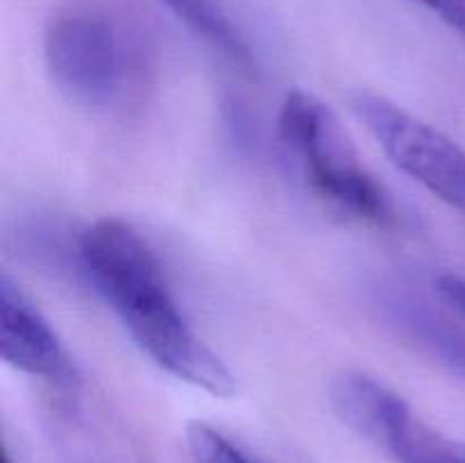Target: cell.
I'll return each instance as SVG.
<instances>
[{
    "label": "cell",
    "instance_id": "cell-9",
    "mask_svg": "<svg viewBox=\"0 0 465 463\" xmlns=\"http://www.w3.org/2000/svg\"><path fill=\"white\" fill-rule=\"evenodd\" d=\"M186 448L193 463H259L230 436L200 420L186 427Z\"/></svg>",
    "mask_w": 465,
    "mask_h": 463
},
{
    "label": "cell",
    "instance_id": "cell-5",
    "mask_svg": "<svg viewBox=\"0 0 465 463\" xmlns=\"http://www.w3.org/2000/svg\"><path fill=\"white\" fill-rule=\"evenodd\" d=\"M352 112L398 171L465 213V150L457 141L384 95L359 91Z\"/></svg>",
    "mask_w": 465,
    "mask_h": 463
},
{
    "label": "cell",
    "instance_id": "cell-7",
    "mask_svg": "<svg viewBox=\"0 0 465 463\" xmlns=\"http://www.w3.org/2000/svg\"><path fill=\"white\" fill-rule=\"evenodd\" d=\"M386 307L402 330L416 336L445 366L465 377V330L431 311L422 300L409 295H391L386 298Z\"/></svg>",
    "mask_w": 465,
    "mask_h": 463
},
{
    "label": "cell",
    "instance_id": "cell-11",
    "mask_svg": "<svg viewBox=\"0 0 465 463\" xmlns=\"http://www.w3.org/2000/svg\"><path fill=\"white\" fill-rule=\"evenodd\" d=\"M465 34V0H413Z\"/></svg>",
    "mask_w": 465,
    "mask_h": 463
},
{
    "label": "cell",
    "instance_id": "cell-3",
    "mask_svg": "<svg viewBox=\"0 0 465 463\" xmlns=\"http://www.w3.org/2000/svg\"><path fill=\"white\" fill-rule=\"evenodd\" d=\"M50 80L71 103L107 109L123 94L127 45L121 27L98 9H68L50 21L44 39Z\"/></svg>",
    "mask_w": 465,
    "mask_h": 463
},
{
    "label": "cell",
    "instance_id": "cell-10",
    "mask_svg": "<svg viewBox=\"0 0 465 463\" xmlns=\"http://www.w3.org/2000/svg\"><path fill=\"white\" fill-rule=\"evenodd\" d=\"M436 291H439L440 300L465 320V277L454 275V272H443L436 280Z\"/></svg>",
    "mask_w": 465,
    "mask_h": 463
},
{
    "label": "cell",
    "instance_id": "cell-4",
    "mask_svg": "<svg viewBox=\"0 0 465 463\" xmlns=\"http://www.w3.org/2000/svg\"><path fill=\"white\" fill-rule=\"evenodd\" d=\"M341 420L393 463H465V440L450 438L416 416L407 399L366 372L348 370L331 384Z\"/></svg>",
    "mask_w": 465,
    "mask_h": 463
},
{
    "label": "cell",
    "instance_id": "cell-12",
    "mask_svg": "<svg viewBox=\"0 0 465 463\" xmlns=\"http://www.w3.org/2000/svg\"><path fill=\"white\" fill-rule=\"evenodd\" d=\"M3 463H12V457H9L7 449H5V454H3Z\"/></svg>",
    "mask_w": 465,
    "mask_h": 463
},
{
    "label": "cell",
    "instance_id": "cell-8",
    "mask_svg": "<svg viewBox=\"0 0 465 463\" xmlns=\"http://www.w3.org/2000/svg\"><path fill=\"white\" fill-rule=\"evenodd\" d=\"M193 34L239 66H252V53L221 0H159Z\"/></svg>",
    "mask_w": 465,
    "mask_h": 463
},
{
    "label": "cell",
    "instance_id": "cell-2",
    "mask_svg": "<svg viewBox=\"0 0 465 463\" xmlns=\"http://www.w3.org/2000/svg\"><path fill=\"white\" fill-rule=\"evenodd\" d=\"M277 134L318 198L359 221L386 222L393 216L384 186L368 172L339 118L316 95L291 91L282 103Z\"/></svg>",
    "mask_w": 465,
    "mask_h": 463
},
{
    "label": "cell",
    "instance_id": "cell-1",
    "mask_svg": "<svg viewBox=\"0 0 465 463\" xmlns=\"http://www.w3.org/2000/svg\"><path fill=\"white\" fill-rule=\"evenodd\" d=\"M82 271L141 352L175 379L216 398L234 393L227 363L182 313L153 245L123 218H100L80 236Z\"/></svg>",
    "mask_w": 465,
    "mask_h": 463
},
{
    "label": "cell",
    "instance_id": "cell-6",
    "mask_svg": "<svg viewBox=\"0 0 465 463\" xmlns=\"http://www.w3.org/2000/svg\"><path fill=\"white\" fill-rule=\"evenodd\" d=\"M0 357L14 370L59 390H73L80 384L64 340L7 272L0 277Z\"/></svg>",
    "mask_w": 465,
    "mask_h": 463
}]
</instances>
